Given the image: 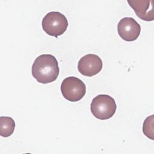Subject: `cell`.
Returning <instances> with one entry per match:
<instances>
[{
	"mask_svg": "<svg viewBox=\"0 0 154 154\" xmlns=\"http://www.w3.org/2000/svg\"><path fill=\"white\" fill-rule=\"evenodd\" d=\"M60 72L58 63L55 56L51 54H42L34 60L31 73L37 82L48 84L55 81Z\"/></svg>",
	"mask_w": 154,
	"mask_h": 154,
	"instance_id": "cell-1",
	"label": "cell"
},
{
	"mask_svg": "<svg viewBox=\"0 0 154 154\" xmlns=\"http://www.w3.org/2000/svg\"><path fill=\"white\" fill-rule=\"evenodd\" d=\"M117 105L115 100L107 94H99L94 97L90 105L92 114L100 120H107L116 112Z\"/></svg>",
	"mask_w": 154,
	"mask_h": 154,
	"instance_id": "cell-2",
	"label": "cell"
},
{
	"mask_svg": "<svg viewBox=\"0 0 154 154\" xmlns=\"http://www.w3.org/2000/svg\"><path fill=\"white\" fill-rule=\"evenodd\" d=\"M42 25L47 34L57 37L66 31L68 21L62 13L58 11H51L43 18Z\"/></svg>",
	"mask_w": 154,
	"mask_h": 154,
	"instance_id": "cell-3",
	"label": "cell"
},
{
	"mask_svg": "<svg viewBox=\"0 0 154 154\" xmlns=\"http://www.w3.org/2000/svg\"><path fill=\"white\" fill-rule=\"evenodd\" d=\"M61 91L63 97L69 101L77 102L85 94V84L75 76L66 78L61 84Z\"/></svg>",
	"mask_w": 154,
	"mask_h": 154,
	"instance_id": "cell-4",
	"label": "cell"
},
{
	"mask_svg": "<svg viewBox=\"0 0 154 154\" xmlns=\"http://www.w3.org/2000/svg\"><path fill=\"white\" fill-rule=\"evenodd\" d=\"M119 36L127 42H132L138 38L141 32L140 24L132 17H125L120 19L117 24Z\"/></svg>",
	"mask_w": 154,
	"mask_h": 154,
	"instance_id": "cell-5",
	"label": "cell"
},
{
	"mask_svg": "<svg viewBox=\"0 0 154 154\" xmlns=\"http://www.w3.org/2000/svg\"><path fill=\"white\" fill-rule=\"evenodd\" d=\"M103 66L101 58L95 54H87L81 58L78 64V71L86 76H93L99 73Z\"/></svg>",
	"mask_w": 154,
	"mask_h": 154,
	"instance_id": "cell-6",
	"label": "cell"
},
{
	"mask_svg": "<svg viewBox=\"0 0 154 154\" xmlns=\"http://www.w3.org/2000/svg\"><path fill=\"white\" fill-rule=\"evenodd\" d=\"M127 2L140 19L145 21L153 20V2L152 0H128Z\"/></svg>",
	"mask_w": 154,
	"mask_h": 154,
	"instance_id": "cell-7",
	"label": "cell"
},
{
	"mask_svg": "<svg viewBox=\"0 0 154 154\" xmlns=\"http://www.w3.org/2000/svg\"><path fill=\"white\" fill-rule=\"evenodd\" d=\"M15 128L14 120L10 117H0V135L8 137L12 135Z\"/></svg>",
	"mask_w": 154,
	"mask_h": 154,
	"instance_id": "cell-8",
	"label": "cell"
},
{
	"mask_svg": "<svg viewBox=\"0 0 154 154\" xmlns=\"http://www.w3.org/2000/svg\"><path fill=\"white\" fill-rule=\"evenodd\" d=\"M143 131L144 135L153 140V115L147 117L143 126Z\"/></svg>",
	"mask_w": 154,
	"mask_h": 154,
	"instance_id": "cell-9",
	"label": "cell"
}]
</instances>
